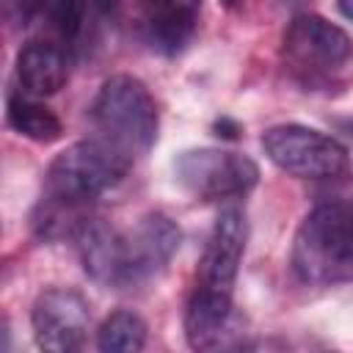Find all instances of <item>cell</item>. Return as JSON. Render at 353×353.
<instances>
[{"label": "cell", "mask_w": 353, "mask_h": 353, "mask_svg": "<svg viewBox=\"0 0 353 353\" xmlns=\"http://www.w3.org/2000/svg\"><path fill=\"white\" fill-rule=\"evenodd\" d=\"M132 163L102 138L66 146L44 174V190L33 210V232L41 240L77 237L91 221V204L119 185Z\"/></svg>", "instance_id": "cell-1"}, {"label": "cell", "mask_w": 353, "mask_h": 353, "mask_svg": "<svg viewBox=\"0 0 353 353\" xmlns=\"http://www.w3.org/2000/svg\"><path fill=\"white\" fill-rule=\"evenodd\" d=\"M74 240L83 268L94 281L127 290L152 281L168 268L179 251L182 232L168 215L146 212L127 232L91 218Z\"/></svg>", "instance_id": "cell-2"}, {"label": "cell", "mask_w": 353, "mask_h": 353, "mask_svg": "<svg viewBox=\"0 0 353 353\" xmlns=\"http://www.w3.org/2000/svg\"><path fill=\"white\" fill-rule=\"evenodd\" d=\"M290 262L303 284L353 281V199L339 196L314 204L295 232Z\"/></svg>", "instance_id": "cell-3"}, {"label": "cell", "mask_w": 353, "mask_h": 353, "mask_svg": "<svg viewBox=\"0 0 353 353\" xmlns=\"http://www.w3.org/2000/svg\"><path fill=\"white\" fill-rule=\"evenodd\" d=\"M97 138L124 152L130 160L146 154L157 141V105L149 88L132 74L108 77L91 105Z\"/></svg>", "instance_id": "cell-4"}, {"label": "cell", "mask_w": 353, "mask_h": 353, "mask_svg": "<svg viewBox=\"0 0 353 353\" xmlns=\"http://www.w3.org/2000/svg\"><path fill=\"white\" fill-rule=\"evenodd\" d=\"M281 58L301 85L331 88L353 63V41L339 25L317 14H298L281 36Z\"/></svg>", "instance_id": "cell-5"}, {"label": "cell", "mask_w": 353, "mask_h": 353, "mask_svg": "<svg viewBox=\"0 0 353 353\" xmlns=\"http://www.w3.org/2000/svg\"><path fill=\"white\" fill-rule=\"evenodd\" d=\"M262 149L276 168L298 179H339L350 168V154L334 135L303 124L265 130Z\"/></svg>", "instance_id": "cell-6"}, {"label": "cell", "mask_w": 353, "mask_h": 353, "mask_svg": "<svg viewBox=\"0 0 353 353\" xmlns=\"http://www.w3.org/2000/svg\"><path fill=\"white\" fill-rule=\"evenodd\" d=\"M176 182L199 201H226L245 196L259 182V165L232 149H188L174 163Z\"/></svg>", "instance_id": "cell-7"}, {"label": "cell", "mask_w": 353, "mask_h": 353, "mask_svg": "<svg viewBox=\"0 0 353 353\" xmlns=\"http://www.w3.org/2000/svg\"><path fill=\"white\" fill-rule=\"evenodd\" d=\"M30 323L36 345L41 350L72 353L85 345L91 312L80 292L69 287H50L36 298Z\"/></svg>", "instance_id": "cell-8"}, {"label": "cell", "mask_w": 353, "mask_h": 353, "mask_svg": "<svg viewBox=\"0 0 353 353\" xmlns=\"http://www.w3.org/2000/svg\"><path fill=\"white\" fill-rule=\"evenodd\" d=\"M245 240H248L245 215L237 207H223L212 223L204 254L199 259L196 287L232 298L237 270L243 262V251H245Z\"/></svg>", "instance_id": "cell-9"}, {"label": "cell", "mask_w": 353, "mask_h": 353, "mask_svg": "<svg viewBox=\"0 0 353 353\" xmlns=\"http://www.w3.org/2000/svg\"><path fill=\"white\" fill-rule=\"evenodd\" d=\"M204 0H138L146 41L165 55L179 52L199 22Z\"/></svg>", "instance_id": "cell-10"}, {"label": "cell", "mask_w": 353, "mask_h": 353, "mask_svg": "<svg viewBox=\"0 0 353 353\" xmlns=\"http://www.w3.org/2000/svg\"><path fill=\"white\" fill-rule=\"evenodd\" d=\"M234 306L229 295L193 290L185 309V336L193 350H218L229 345L234 331Z\"/></svg>", "instance_id": "cell-11"}, {"label": "cell", "mask_w": 353, "mask_h": 353, "mask_svg": "<svg viewBox=\"0 0 353 353\" xmlns=\"http://www.w3.org/2000/svg\"><path fill=\"white\" fill-rule=\"evenodd\" d=\"M17 80L28 97H52L69 80V50L52 39H33L17 55Z\"/></svg>", "instance_id": "cell-12"}, {"label": "cell", "mask_w": 353, "mask_h": 353, "mask_svg": "<svg viewBox=\"0 0 353 353\" xmlns=\"http://www.w3.org/2000/svg\"><path fill=\"white\" fill-rule=\"evenodd\" d=\"M88 11L91 8L85 0H30L25 19L44 30L41 39H52L72 50L85 30Z\"/></svg>", "instance_id": "cell-13"}, {"label": "cell", "mask_w": 353, "mask_h": 353, "mask_svg": "<svg viewBox=\"0 0 353 353\" xmlns=\"http://www.w3.org/2000/svg\"><path fill=\"white\" fill-rule=\"evenodd\" d=\"M6 119L11 124V130H17L19 135L36 141V143H52L63 135V124L55 116V110H50L41 102H33L28 97H8V110Z\"/></svg>", "instance_id": "cell-14"}, {"label": "cell", "mask_w": 353, "mask_h": 353, "mask_svg": "<svg viewBox=\"0 0 353 353\" xmlns=\"http://www.w3.org/2000/svg\"><path fill=\"white\" fill-rule=\"evenodd\" d=\"M146 345V323L130 309H119L97 331V347L105 353H138Z\"/></svg>", "instance_id": "cell-15"}, {"label": "cell", "mask_w": 353, "mask_h": 353, "mask_svg": "<svg viewBox=\"0 0 353 353\" xmlns=\"http://www.w3.org/2000/svg\"><path fill=\"white\" fill-rule=\"evenodd\" d=\"M85 3H88V8H91L94 14H102V17L116 14L119 6H121V0H85Z\"/></svg>", "instance_id": "cell-16"}, {"label": "cell", "mask_w": 353, "mask_h": 353, "mask_svg": "<svg viewBox=\"0 0 353 353\" xmlns=\"http://www.w3.org/2000/svg\"><path fill=\"white\" fill-rule=\"evenodd\" d=\"M336 6L347 19H353V0H336Z\"/></svg>", "instance_id": "cell-17"}, {"label": "cell", "mask_w": 353, "mask_h": 353, "mask_svg": "<svg viewBox=\"0 0 353 353\" xmlns=\"http://www.w3.org/2000/svg\"><path fill=\"white\" fill-rule=\"evenodd\" d=\"M226 3H234V0H226Z\"/></svg>", "instance_id": "cell-18"}, {"label": "cell", "mask_w": 353, "mask_h": 353, "mask_svg": "<svg viewBox=\"0 0 353 353\" xmlns=\"http://www.w3.org/2000/svg\"><path fill=\"white\" fill-rule=\"evenodd\" d=\"M350 130H353V124H350Z\"/></svg>", "instance_id": "cell-19"}]
</instances>
